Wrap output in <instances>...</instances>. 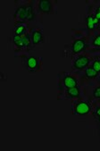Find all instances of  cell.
I'll use <instances>...</instances> for the list:
<instances>
[{
    "label": "cell",
    "mask_w": 100,
    "mask_h": 151,
    "mask_svg": "<svg viewBox=\"0 0 100 151\" xmlns=\"http://www.w3.org/2000/svg\"><path fill=\"white\" fill-rule=\"evenodd\" d=\"M90 112V106L86 102H80L76 105L75 107V113L81 115L88 114Z\"/></svg>",
    "instance_id": "6da1fadb"
},
{
    "label": "cell",
    "mask_w": 100,
    "mask_h": 151,
    "mask_svg": "<svg viewBox=\"0 0 100 151\" xmlns=\"http://www.w3.org/2000/svg\"><path fill=\"white\" fill-rule=\"evenodd\" d=\"M89 63V59L86 56H79L75 61H74V67L75 69H78V70H81L83 68H85Z\"/></svg>",
    "instance_id": "7a4b0ae2"
},
{
    "label": "cell",
    "mask_w": 100,
    "mask_h": 151,
    "mask_svg": "<svg viewBox=\"0 0 100 151\" xmlns=\"http://www.w3.org/2000/svg\"><path fill=\"white\" fill-rule=\"evenodd\" d=\"M86 47V44L82 40H76L73 44V52L74 54H78L84 50Z\"/></svg>",
    "instance_id": "3957f363"
},
{
    "label": "cell",
    "mask_w": 100,
    "mask_h": 151,
    "mask_svg": "<svg viewBox=\"0 0 100 151\" xmlns=\"http://www.w3.org/2000/svg\"><path fill=\"white\" fill-rule=\"evenodd\" d=\"M63 84L67 88H74L77 86V80L73 76H66L63 79Z\"/></svg>",
    "instance_id": "277c9868"
},
{
    "label": "cell",
    "mask_w": 100,
    "mask_h": 151,
    "mask_svg": "<svg viewBox=\"0 0 100 151\" xmlns=\"http://www.w3.org/2000/svg\"><path fill=\"white\" fill-rule=\"evenodd\" d=\"M39 8L43 13H49L51 11V3L49 1H40L39 3Z\"/></svg>",
    "instance_id": "5b68a950"
},
{
    "label": "cell",
    "mask_w": 100,
    "mask_h": 151,
    "mask_svg": "<svg viewBox=\"0 0 100 151\" xmlns=\"http://www.w3.org/2000/svg\"><path fill=\"white\" fill-rule=\"evenodd\" d=\"M27 66H28V69L30 70V71H34L37 69L38 67V60L37 58L35 57H29L28 59V61H27Z\"/></svg>",
    "instance_id": "8992f818"
},
{
    "label": "cell",
    "mask_w": 100,
    "mask_h": 151,
    "mask_svg": "<svg viewBox=\"0 0 100 151\" xmlns=\"http://www.w3.org/2000/svg\"><path fill=\"white\" fill-rule=\"evenodd\" d=\"M43 41V36L42 33L39 31L33 32L32 33V42L33 44H40Z\"/></svg>",
    "instance_id": "52a82bcc"
},
{
    "label": "cell",
    "mask_w": 100,
    "mask_h": 151,
    "mask_svg": "<svg viewBox=\"0 0 100 151\" xmlns=\"http://www.w3.org/2000/svg\"><path fill=\"white\" fill-rule=\"evenodd\" d=\"M15 16L20 20V21H23L24 19H26V7H21L17 10Z\"/></svg>",
    "instance_id": "ba28073f"
},
{
    "label": "cell",
    "mask_w": 100,
    "mask_h": 151,
    "mask_svg": "<svg viewBox=\"0 0 100 151\" xmlns=\"http://www.w3.org/2000/svg\"><path fill=\"white\" fill-rule=\"evenodd\" d=\"M26 28H25V25L23 24H19L16 29H15V35L17 36H24L26 35Z\"/></svg>",
    "instance_id": "9c48e42d"
},
{
    "label": "cell",
    "mask_w": 100,
    "mask_h": 151,
    "mask_svg": "<svg viewBox=\"0 0 100 151\" xmlns=\"http://www.w3.org/2000/svg\"><path fill=\"white\" fill-rule=\"evenodd\" d=\"M14 43L18 47H25L24 40H23V37H22V36H17V35H15V36L14 37Z\"/></svg>",
    "instance_id": "30bf717a"
},
{
    "label": "cell",
    "mask_w": 100,
    "mask_h": 151,
    "mask_svg": "<svg viewBox=\"0 0 100 151\" xmlns=\"http://www.w3.org/2000/svg\"><path fill=\"white\" fill-rule=\"evenodd\" d=\"M67 93L70 97H73V98H77L80 96V89L77 88V87H74V88H68L67 90Z\"/></svg>",
    "instance_id": "8fae6325"
},
{
    "label": "cell",
    "mask_w": 100,
    "mask_h": 151,
    "mask_svg": "<svg viewBox=\"0 0 100 151\" xmlns=\"http://www.w3.org/2000/svg\"><path fill=\"white\" fill-rule=\"evenodd\" d=\"M85 74H86L87 78H88V79L96 78V77L97 76V72H96L95 69H93L92 67H89V68H88V69L86 70Z\"/></svg>",
    "instance_id": "7c38bea8"
},
{
    "label": "cell",
    "mask_w": 100,
    "mask_h": 151,
    "mask_svg": "<svg viewBox=\"0 0 100 151\" xmlns=\"http://www.w3.org/2000/svg\"><path fill=\"white\" fill-rule=\"evenodd\" d=\"M33 17H34V14H33V11H32L31 6L26 7V19L29 21H31L33 19Z\"/></svg>",
    "instance_id": "4fadbf2b"
},
{
    "label": "cell",
    "mask_w": 100,
    "mask_h": 151,
    "mask_svg": "<svg viewBox=\"0 0 100 151\" xmlns=\"http://www.w3.org/2000/svg\"><path fill=\"white\" fill-rule=\"evenodd\" d=\"M87 26L88 29H93L95 28V23L93 22L92 16H88L87 17Z\"/></svg>",
    "instance_id": "5bb4252c"
},
{
    "label": "cell",
    "mask_w": 100,
    "mask_h": 151,
    "mask_svg": "<svg viewBox=\"0 0 100 151\" xmlns=\"http://www.w3.org/2000/svg\"><path fill=\"white\" fill-rule=\"evenodd\" d=\"M92 68L95 69L97 73L100 72V63H99V60H95L94 63H93V65H92Z\"/></svg>",
    "instance_id": "9a60e30c"
},
{
    "label": "cell",
    "mask_w": 100,
    "mask_h": 151,
    "mask_svg": "<svg viewBox=\"0 0 100 151\" xmlns=\"http://www.w3.org/2000/svg\"><path fill=\"white\" fill-rule=\"evenodd\" d=\"M94 97L96 99H100V87H97L95 90H94V93H93Z\"/></svg>",
    "instance_id": "2e32d148"
},
{
    "label": "cell",
    "mask_w": 100,
    "mask_h": 151,
    "mask_svg": "<svg viewBox=\"0 0 100 151\" xmlns=\"http://www.w3.org/2000/svg\"><path fill=\"white\" fill-rule=\"evenodd\" d=\"M93 45L96 46V47H100V35L96 36L93 41Z\"/></svg>",
    "instance_id": "e0dca14e"
},
{
    "label": "cell",
    "mask_w": 100,
    "mask_h": 151,
    "mask_svg": "<svg viewBox=\"0 0 100 151\" xmlns=\"http://www.w3.org/2000/svg\"><path fill=\"white\" fill-rule=\"evenodd\" d=\"M22 37H23V40H24L25 47H28V46L29 45V42H30V40H29V35H24V36H22Z\"/></svg>",
    "instance_id": "ac0fdd59"
},
{
    "label": "cell",
    "mask_w": 100,
    "mask_h": 151,
    "mask_svg": "<svg viewBox=\"0 0 100 151\" xmlns=\"http://www.w3.org/2000/svg\"><path fill=\"white\" fill-rule=\"evenodd\" d=\"M96 17L100 21V6H99V7H97L96 11Z\"/></svg>",
    "instance_id": "d6986e66"
},
{
    "label": "cell",
    "mask_w": 100,
    "mask_h": 151,
    "mask_svg": "<svg viewBox=\"0 0 100 151\" xmlns=\"http://www.w3.org/2000/svg\"><path fill=\"white\" fill-rule=\"evenodd\" d=\"M92 18H93V22H94V23H95V25L96 24H98L99 23V20L96 17V16H92Z\"/></svg>",
    "instance_id": "ffe728a7"
},
{
    "label": "cell",
    "mask_w": 100,
    "mask_h": 151,
    "mask_svg": "<svg viewBox=\"0 0 100 151\" xmlns=\"http://www.w3.org/2000/svg\"><path fill=\"white\" fill-rule=\"evenodd\" d=\"M96 114L98 115V116H100V106L96 108Z\"/></svg>",
    "instance_id": "44dd1931"
},
{
    "label": "cell",
    "mask_w": 100,
    "mask_h": 151,
    "mask_svg": "<svg viewBox=\"0 0 100 151\" xmlns=\"http://www.w3.org/2000/svg\"><path fill=\"white\" fill-rule=\"evenodd\" d=\"M98 120H99V122H100V116H99V118H98Z\"/></svg>",
    "instance_id": "7402d4cb"
},
{
    "label": "cell",
    "mask_w": 100,
    "mask_h": 151,
    "mask_svg": "<svg viewBox=\"0 0 100 151\" xmlns=\"http://www.w3.org/2000/svg\"><path fill=\"white\" fill-rule=\"evenodd\" d=\"M99 63H100V60H99Z\"/></svg>",
    "instance_id": "603a6c76"
}]
</instances>
